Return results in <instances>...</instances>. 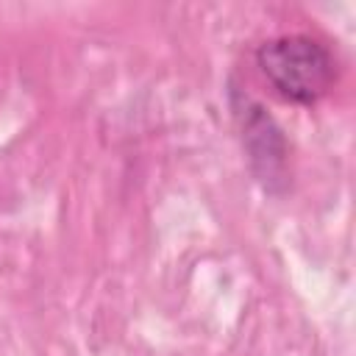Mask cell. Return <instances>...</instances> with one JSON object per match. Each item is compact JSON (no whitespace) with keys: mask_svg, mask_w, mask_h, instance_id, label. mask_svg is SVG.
Wrapping results in <instances>:
<instances>
[{"mask_svg":"<svg viewBox=\"0 0 356 356\" xmlns=\"http://www.w3.org/2000/svg\"><path fill=\"white\" fill-rule=\"evenodd\" d=\"M264 78L295 103L320 100L334 83V58L312 36H278L256 53Z\"/></svg>","mask_w":356,"mask_h":356,"instance_id":"cell-1","label":"cell"}]
</instances>
